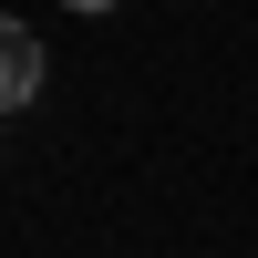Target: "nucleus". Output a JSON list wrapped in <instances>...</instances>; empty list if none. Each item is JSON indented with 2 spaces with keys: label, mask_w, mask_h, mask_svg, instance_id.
Returning <instances> with one entry per match:
<instances>
[{
  "label": "nucleus",
  "mask_w": 258,
  "mask_h": 258,
  "mask_svg": "<svg viewBox=\"0 0 258 258\" xmlns=\"http://www.w3.org/2000/svg\"><path fill=\"white\" fill-rule=\"evenodd\" d=\"M31 93H41V31L0 11V114H21Z\"/></svg>",
  "instance_id": "f257e3e1"
},
{
  "label": "nucleus",
  "mask_w": 258,
  "mask_h": 258,
  "mask_svg": "<svg viewBox=\"0 0 258 258\" xmlns=\"http://www.w3.org/2000/svg\"><path fill=\"white\" fill-rule=\"evenodd\" d=\"M62 11H114V0H62Z\"/></svg>",
  "instance_id": "f03ea898"
}]
</instances>
